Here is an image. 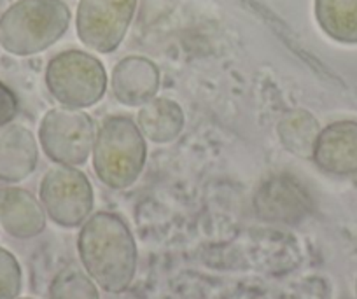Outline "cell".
Wrapping results in <instances>:
<instances>
[{"label": "cell", "instance_id": "1", "mask_svg": "<svg viewBox=\"0 0 357 299\" xmlns=\"http://www.w3.org/2000/svg\"><path fill=\"white\" fill-rule=\"evenodd\" d=\"M82 270L109 294H121L132 285L139 263L135 236L121 215L97 212L86 219L77 236Z\"/></svg>", "mask_w": 357, "mask_h": 299}, {"label": "cell", "instance_id": "2", "mask_svg": "<svg viewBox=\"0 0 357 299\" xmlns=\"http://www.w3.org/2000/svg\"><path fill=\"white\" fill-rule=\"evenodd\" d=\"M63 0H18L0 16V47L15 56H32L56 44L70 25Z\"/></svg>", "mask_w": 357, "mask_h": 299}, {"label": "cell", "instance_id": "3", "mask_svg": "<svg viewBox=\"0 0 357 299\" xmlns=\"http://www.w3.org/2000/svg\"><path fill=\"white\" fill-rule=\"evenodd\" d=\"M91 156L95 174L107 187L128 189L146 167V137L128 116H109L97 130Z\"/></svg>", "mask_w": 357, "mask_h": 299}, {"label": "cell", "instance_id": "4", "mask_svg": "<svg viewBox=\"0 0 357 299\" xmlns=\"http://www.w3.org/2000/svg\"><path fill=\"white\" fill-rule=\"evenodd\" d=\"M50 95L61 107L88 109L104 98L107 91V72L93 54L79 49L54 54L44 74Z\"/></svg>", "mask_w": 357, "mask_h": 299}, {"label": "cell", "instance_id": "5", "mask_svg": "<svg viewBox=\"0 0 357 299\" xmlns=\"http://www.w3.org/2000/svg\"><path fill=\"white\" fill-rule=\"evenodd\" d=\"M39 201L54 224L65 229L79 228L93 214V185L77 167L56 164L40 181Z\"/></svg>", "mask_w": 357, "mask_h": 299}, {"label": "cell", "instance_id": "6", "mask_svg": "<svg viewBox=\"0 0 357 299\" xmlns=\"http://www.w3.org/2000/svg\"><path fill=\"white\" fill-rule=\"evenodd\" d=\"M95 139V121L79 109H51L44 114L39 126L40 147L56 164H84L93 151Z\"/></svg>", "mask_w": 357, "mask_h": 299}, {"label": "cell", "instance_id": "7", "mask_svg": "<svg viewBox=\"0 0 357 299\" xmlns=\"http://www.w3.org/2000/svg\"><path fill=\"white\" fill-rule=\"evenodd\" d=\"M139 0H79L75 30L86 47L114 53L126 37Z\"/></svg>", "mask_w": 357, "mask_h": 299}, {"label": "cell", "instance_id": "8", "mask_svg": "<svg viewBox=\"0 0 357 299\" xmlns=\"http://www.w3.org/2000/svg\"><path fill=\"white\" fill-rule=\"evenodd\" d=\"M256 214L264 221L296 224L312 208L310 196L287 175H275L259 185L254 196Z\"/></svg>", "mask_w": 357, "mask_h": 299}, {"label": "cell", "instance_id": "9", "mask_svg": "<svg viewBox=\"0 0 357 299\" xmlns=\"http://www.w3.org/2000/svg\"><path fill=\"white\" fill-rule=\"evenodd\" d=\"M160 68L146 56H126L116 63L111 74L114 98L126 107H142L160 89Z\"/></svg>", "mask_w": 357, "mask_h": 299}, {"label": "cell", "instance_id": "10", "mask_svg": "<svg viewBox=\"0 0 357 299\" xmlns=\"http://www.w3.org/2000/svg\"><path fill=\"white\" fill-rule=\"evenodd\" d=\"M312 160L331 175L357 171V121H336L319 132Z\"/></svg>", "mask_w": 357, "mask_h": 299}, {"label": "cell", "instance_id": "11", "mask_svg": "<svg viewBox=\"0 0 357 299\" xmlns=\"http://www.w3.org/2000/svg\"><path fill=\"white\" fill-rule=\"evenodd\" d=\"M43 204L30 191L16 185L0 187V228L16 240H32L46 229Z\"/></svg>", "mask_w": 357, "mask_h": 299}, {"label": "cell", "instance_id": "12", "mask_svg": "<svg viewBox=\"0 0 357 299\" xmlns=\"http://www.w3.org/2000/svg\"><path fill=\"white\" fill-rule=\"evenodd\" d=\"M39 146L26 126L9 123L0 128V182L20 184L36 171Z\"/></svg>", "mask_w": 357, "mask_h": 299}, {"label": "cell", "instance_id": "13", "mask_svg": "<svg viewBox=\"0 0 357 299\" xmlns=\"http://www.w3.org/2000/svg\"><path fill=\"white\" fill-rule=\"evenodd\" d=\"M135 123L146 140L154 144H168L174 142L183 133L186 118L183 107L175 100L154 96L151 102L140 107Z\"/></svg>", "mask_w": 357, "mask_h": 299}, {"label": "cell", "instance_id": "14", "mask_svg": "<svg viewBox=\"0 0 357 299\" xmlns=\"http://www.w3.org/2000/svg\"><path fill=\"white\" fill-rule=\"evenodd\" d=\"M315 20L336 43L357 44V0H315Z\"/></svg>", "mask_w": 357, "mask_h": 299}, {"label": "cell", "instance_id": "15", "mask_svg": "<svg viewBox=\"0 0 357 299\" xmlns=\"http://www.w3.org/2000/svg\"><path fill=\"white\" fill-rule=\"evenodd\" d=\"M319 132H321L319 121L303 109H294L284 114L277 125V135L284 149L298 158H312Z\"/></svg>", "mask_w": 357, "mask_h": 299}, {"label": "cell", "instance_id": "16", "mask_svg": "<svg viewBox=\"0 0 357 299\" xmlns=\"http://www.w3.org/2000/svg\"><path fill=\"white\" fill-rule=\"evenodd\" d=\"M50 299H100V292L84 270L65 266L51 280Z\"/></svg>", "mask_w": 357, "mask_h": 299}, {"label": "cell", "instance_id": "17", "mask_svg": "<svg viewBox=\"0 0 357 299\" xmlns=\"http://www.w3.org/2000/svg\"><path fill=\"white\" fill-rule=\"evenodd\" d=\"M22 289V264L11 250L0 247V299H18Z\"/></svg>", "mask_w": 357, "mask_h": 299}, {"label": "cell", "instance_id": "18", "mask_svg": "<svg viewBox=\"0 0 357 299\" xmlns=\"http://www.w3.org/2000/svg\"><path fill=\"white\" fill-rule=\"evenodd\" d=\"M20 111V100L8 84L0 81V128L15 121Z\"/></svg>", "mask_w": 357, "mask_h": 299}, {"label": "cell", "instance_id": "19", "mask_svg": "<svg viewBox=\"0 0 357 299\" xmlns=\"http://www.w3.org/2000/svg\"><path fill=\"white\" fill-rule=\"evenodd\" d=\"M18 299H32V298H18Z\"/></svg>", "mask_w": 357, "mask_h": 299}, {"label": "cell", "instance_id": "20", "mask_svg": "<svg viewBox=\"0 0 357 299\" xmlns=\"http://www.w3.org/2000/svg\"><path fill=\"white\" fill-rule=\"evenodd\" d=\"M356 292H357V282H356Z\"/></svg>", "mask_w": 357, "mask_h": 299}]
</instances>
